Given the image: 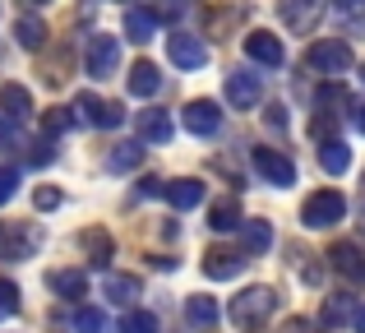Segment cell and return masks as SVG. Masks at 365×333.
<instances>
[{"mask_svg":"<svg viewBox=\"0 0 365 333\" xmlns=\"http://www.w3.org/2000/svg\"><path fill=\"white\" fill-rule=\"evenodd\" d=\"M342 217H347V199H342L338 190H319V195H310L301 204V222L310 227V232H329Z\"/></svg>","mask_w":365,"mask_h":333,"instance_id":"obj_1","label":"cell"},{"mask_svg":"<svg viewBox=\"0 0 365 333\" xmlns=\"http://www.w3.org/2000/svg\"><path fill=\"white\" fill-rule=\"evenodd\" d=\"M273 306H277L273 287H245L241 297L232 301V319H236L241 329H250V324H264V319L273 315Z\"/></svg>","mask_w":365,"mask_h":333,"instance_id":"obj_2","label":"cell"},{"mask_svg":"<svg viewBox=\"0 0 365 333\" xmlns=\"http://www.w3.org/2000/svg\"><path fill=\"white\" fill-rule=\"evenodd\" d=\"M120 65V37H88V51H83V70H88V79H107L111 70Z\"/></svg>","mask_w":365,"mask_h":333,"instance_id":"obj_3","label":"cell"},{"mask_svg":"<svg viewBox=\"0 0 365 333\" xmlns=\"http://www.w3.org/2000/svg\"><path fill=\"white\" fill-rule=\"evenodd\" d=\"M305 61L319 74H342V70H351V46L338 42V37H324V42H314L310 51H305Z\"/></svg>","mask_w":365,"mask_h":333,"instance_id":"obj_4","label":"cell"},{"mask_svg":"<svg viewBox=\"0 0 365 333\" xmlns=\"http://www.w3.org/2000/svg\"><path fill=\"white\" fill-rule=\"evenodd\" d=\"M250 163L268 185H296V163L287 153H277V148H250Z\"/></svg>","mask_w":365,"mask_h":333,"instance_id":"obj_5","label":"cell"},{"mask_svg":"<svg viewBox=\"0 0 365 333\" xmlns=\"http://www.w3.org/2000/svg\"><path fill=\"white\" fill-rule=\"evenodd\" d=\"M74 107H79V121H88V125H98V130H116L125 121L120 102H102V98H93V93H79Z\"/></svg>","mask_w":365,"mask_h":333,"instance_id":"obj_6","label":"cell"},{"mask_svg":"<svg viewBox=\"0 0 365 333\" xmlns=\"http://www.w3.org/2000/svg\"><path fill=\"white\" fill-rule=\"evenodd\" d=\"M180 125H185L190 135H217V130H222V111H217V102L195 98V102H185V111H180Z\"/></svg>","mask_w":365,"mask_h":333,"instance_id":"obj_7","label":"cell"},{"mask_svg":"<svg viewBox=\"0 0 365 333\" xmlns=\"http://www.w3.org/2000/svg\"><path fill=\"white\" fill-rule=\"evenodd\" d=\"M329 269L342 273L347 282H356V287H361V282H365V250H361L356 241H338L329 250Z\"/></svg>","mask_w":365,"mask_h":333,"instance_id":"obj_8","label":"cell"},{"mask_svg":"<svg viewBox=\"0 0 365 333\" xmlns=\"http://www.w3.org/2000/svg\"><path fill=\"white\" fill-rule=\"evenodd\" d=\"M245 56H250L255 65H268V70L287 61V51H282V37H273L268 28H255V33H245Z\"/></svg>","mask_w":365,"mask_h":333,"instance_id":"obj_9","label":"cell"},{"mask_svg":"<svg viewBox=\"0 0 365 333\" xmlns=\"http://www.w3.org/2000/svg\"><path fill=\"white\" fill-rule=\"evenodd\" d=\"M167 56H171V65H180V70H199V65L208 61V46L199 42L195 33H171L167 37Z\"/></svg>","mask_w":365,"mask_h":333,"instance_id":"obj_10","label":"cell"},{"mask_svg":"<svg viewBox=\"0 0 365 333\" xmlns=\"http://www.w3.org/2000/svg\"><path fill=\"white\" fill-rule=\"evenodd\" d=\"M259 98H264V83H259V74H250V70H232V74H227V102H232V107L255 111Z\"/></svg>","mask_w":365,"mask_h":333,"instance_id":"obj_11","label":"cell"},{"mask_svg":"<svg viewBox=\"0 0 365 333\" xmlns=\"http://www.w3.org/2000/svg\"><path fill=\"white\" fill-rule=\"evenodd\" d=\"M162 199H167L171 208H195L199 199H204V180L199 176H180V180H162Z\"/></svg>","mask_w":365,"mask_h":333,"instance_id":"obj_12","label":"cell"},{"mask_svg":"<svg viewBox=\"0 0 365 333\" xmlns=\"http://www.w3.org/2000/svg\"><path fill=\"white\" fill-rule=\"evenodd\" d=\"M79 245H83V260H88L93 269H107L111 255H116V241H111L107 227H88V232L79 236Z\"/></svg>","mask_w":365,"mask_h":333,"instance_id":"obj_13","label":"cell"},{"mask_svg":"<svg viewBox=\"0 0 365 333\" xmlns=\"http://www.w3.org/2000/svg\"><path fill=\"white\" fill-rule=\"evenodd\" d=\"M176 135V121H171V111H139V144H167V139Z\"/></svg>","mask_w":365,"mask_h":333,"instance_id":"obj_14","label":"cell"},{"mask_svg":"<svg viewBox=\"0 0 365 333\" xmlns=\"http://www.w3.org/2000/svg\"><path fill=\"white\" fill-rule=\"evenodd\" d=\"M241 269H245V255L241 250H217V245H213V250L204 255V273H208V278H217V282L236 278Z\"/></svg>","mask_w":365,"mask_h":333,"instance_id":"obj_15","label":"cell"},{"mask_svg":"<svg viewBox=\"0 0 365 333\" xmlns=\"http://www.w3.org/2000/svg\"><path fill=\"white\" fill-rule=\"evenodd\" d=\"M158 24H162V19L158 14H153V9H125V42H153V37H158Z\"/></svg>","mask_w":365,"mask_h":333,"instance_id":"obj_16","label":"cell"},{"mask_svg":"<svg viewBox=\"0 0 365 333\" xmlns=\"http://www.w3.org/2000/svg\"><path fill=\"white\" fill-rule=\"evenodd\" d=\"M0 111H5L9 121L33 116V93H28L24 83H0Z\"/></svg>","mask_w":365,"mask_h":333,"instance_id":"obj_17","label":"cell"},{"mask_svg":"<svg viewBox=\"0 0 365 333\" xmlns=\"http://www.w3.org/2000/svg\"><path fill=\"white\" fill-rule=\"evenodd\" d=\"M158 88H162V70L153 61H139L130 70V98H153Z\"/></svg>","mask_w":365,"mask_h":333,"instance_id":"obj_18","label":"cell"},{"mask_svg":"<svg viewBox=\"0 0 365 333\" xmlns=\"http://www.w3.org/2000/svg\"><path fill=\"white\" fill-rule=\"evenodd\" d=\"M46 287H51L56 297H83V292H88V278H83L79 269H51L46 273Z\"/></svg>","mask_w":365,"mask_h":333,"instance_id":"obj_19","label":"cell"},{"mask_svg":"<svg viewBox=\"0 0 365 333\" xmlns=\"http://www.w3.org/2000/svg\"><path fill=\"white\" fill-rule=\"evenodd\" d=\"M319 9H324V0H282V19L296 33H305V28L319 19Z\"/></svg>","mask_w":365,"mask_h":333,"instance_id":"obj_20","label":"cell"},{"mask_svg":"<svg viewBox=\"0 0 365 333\" xmlns=\"http://www.w3.org/2000/svg\"><path fill=\"white\" fill-rule=\"evenodd\" d=\"M139 292H143V282H139V278H130V273H111V278L102 282V297L116 301V306H130Z\"/></svg>","mask_w":365,"mask_h":333,"instance_id":"obj_21","label":"cell"},{"mask_svg":"<svg viewBox=\"0 0 365 333\" xmlns=\"http://www.w3.org/2000/svg\"><path fill=\"white\" fill-rule=\"evenodd\" d=\"M185 319H190L195 329H217L222 310H217L213 297H190V301H185Z\"/></svg>","mask_w":365,"mask_h":333,"instance_id":"obj_22","label":"cell"},{"mask_svg":"<svg viewBox=\"0 0 365 333\" xmlns=\"http://www.w3.org/2000/svg\"><path fill=\"white\" fill-rule=\"evenodd\" d=\"M319 167L329 171V176H342V171L351 167V148L342 144V139H324L319 144Z\"/></svg>","mask_w":365,"mask_h":333,"instance_id":"obj_23","label":"cell"},{"mask_svg":"<svg viewBox=\"0 0 365 333\" xmlns=\"http://www.w3.org/2000/svg\"><path fill=\"white\" fill-rule=\"evenodd\" d=\"M241 222L245 217H241V204H236V199H217V204L208 208V227H213V232H236Z\"/></svg>","mask_w":365,"mask_h":333,"instance_id":"obj_24","label":"cell"},{"mask_svg":"<svg viewBox=\"0 0 365 333\" xmlns=\"http://www.w3.org/2000/svg\"><path fill=\"white\" fill-rule=\"evenodd\" d=\"M14 37H19L24 51H42V46H46V24H42V19H33V14H24L14 24Z\"/></svg>","mask_w":365,"mask_h":333,"instance_id":"obj_25","label":"cell"},{"mask_svg":"<svg viewBox=\"0 0 365 333\" xmlns=\"http://www.w3.org/2000/svg\"><path fill=\"white\" fill-rule=\"evenodd\" d=\"M139 163H143V144H116L107 153V171H111V176H125V171H134Z\"/></svg>","mask_w":365,"mask_h":333,"instance_id":"obj_26","label":"cell"},{"mask_svg":"<svg viewBox=\"0 0 365 333\" xmlns=\"http://www.w3.org/2000/svg\"><path fill=\"white\" fill-rule=\"evenodd\" d=\"M241 245L250 255H264L268 245H273V227L259 222V217H250V222H241Z\"/></svg>","mask_w":365,"mask_h":333,"instance_id":"obj_27","label":"cell"},{"mask_svg":"<svg viewBox=\"0 0 365 333\" xmlns=\"http://www.w3.org/2000/svg\"><path fill=\"white\" fill-rule=\"evenodd\" d=\"M116 333H162V324H158V315H153V310H125Z\"/></svg>","mask_w":365,"mask_h":333,"instance_id":"obj_28","label":"cell"},{"mask_svg":"<svg viewBox=\"0 0 365 333\" xmlns=\"http://www.w3.org/2000/svg\"><path fill=\"white\" fill-rule=\"evenodd\" d=\"M70 125H74V111H65V107H51V111H42V135H46V139L65 135Z\"/></svg>","mask_w":365,"mask_h":333,"instance_id":"obj_29","label":"cell"},{"mask_svg":"<svg viewBox=\"0 0 365 333\" xmlns=\"http://www.w3.org/2000/svg\"><path fill=\"white\" fill-rule=\"evenodd\" d=\"M74 333H107V315L93 306H83L79 315H74Z\"/></svg>","mask_w":365,"mask_h":333,"instance_id":"obj_30","label":"cell"},{"mask_svg":"<svg viewBox=\"0 0 365 333\" xmlns=\"http://www.w3.org/2000/svg\"><path fill=\"white\" fill-rule=\"evenodd\" d=\"M347 315H351L347 297H329V301H324V324H329V329H342V324H347Z\"/></svg>","mask_w":365,"mask_h":333,"instance_id":"obj_31","label":"cell"},{"mask_svg":"<svg viewBox=\"0 0 365 333\" xmlns=\"http://www.w3.org/2000/svg\"><path fill=\"white\" fill-rule=\"evenodd\" d=\"M33 204L42 208V213H51V208H61V204H65V190H56V185H42V190H33Z\"/></svg>","mask_w":365,"mask_h":333,"instance_id":"obj_32","label":"cell"},{"mask_svg":"<svg viewBox=\"0 0 365 333\" xmlns=\"http://www.w3.org/2000/svg\"><path fill=\"white\" fill-rule=\"evenodd\" d=\"M28 163H33V167H51L56 163V144H51V139H37V144L28 148Z\"/></svg>","mask_w":365,"mask_h":333,"instance_id":"obj_33","label":"cell"},{"mask_svg":"<svg viewBox=\"0 0 365 333\" xmlns=\"http://www.w3.org/2000/svg\"><path fill=\"white\" fill-rule=\"evenodd\" d=\"M14 310H19V287H14V282H5V278H0V319H9Z\"/></svg>","mask_w":365,"mask_h":333,"instance_id":"obj_34","label":"cell"},{"mask_svg":"<svg viewBox=\"0 0 365 333\" xmlns=\"http://www.w3.org/2000/svg\"><path fill=\"white\" fill-rule=\"evenodd\" d=\"M14 195H19V171L14 167H0V208H5Z\"/></svg>","mask_w":365,"mask_h":333,"instance_id":"obj_35","label":"cell"},{"mask_svg":"<svg viewBox=\"0 0 365 333\" xmlns=\"http://www.w3.org/2000/svg\"><path fill=\"white\" fill-rule=\"evenodd\" d=\"M139 195H143V199H158V195H162V180H158V176H143V180H139Z\"/></svg>","mask_w":365,"mask_h":333,"instance_id":"obj_36","label":"cell"},{"mask_svg":"<svg viewBox=\"0 0 365 333\" xmlns=\"http://www.w3.org/2000/svg\"><path fill=\"white\" fill-rule=\"evenodd\" d=\"M282 111H287V107H277V102H273V107H268V125H287Z\"/></svg>","mask_w":365,"mask_h":333,"instance_id":"obj_37","label":"cell"},{"mask_svg":"<svg viewBox=\"0 0 365 333\" xmlns=\"http://www.w3.org/2000/svg\"><path fill=\"white\" fill-rule=\"evenodd\" d=\"M0 144H5V148L14 144V130H9V121H0Z\"/></svg>","mask_w":365,"mask_h":333,"instance_id":"obj_38","label":"cell"},{"mask_svg":"<svg viewBox=\"0 0 365 333\" xmlns=\"http://www.w3.org/2000/svg\"><path fill=\"white\" fill-rule=\"evenodd\" d=\"M282 333H305V319H292V324H287Z\"/></svg>","mask_w":365,"mask_h":333,"instance_id":"obj_39","label":"cell"},{"mask_svg":"<svg viewBox=\"0 0 365 333\" xmlns=\"http://www.w3.org/2000/svg\"><path fill=\"white\" fill-rule=\"evenodd\" d=\"M351 324H356V333H365V306L356 310V319H351Z\"/></svg>","mask_w":365,"mask_h":333,"instance_id":"obj_40","label":"cell"},{"mask_svg":"<svg viewBox=\"0 0 365 333\" xmlns=\"http://www.w3.org/2000/svg\"><path fill=\"white\" fill-rule=\"evenodd\" d=\"M333 5H342V9H351V5H361V0H333Z\"/></svg>","mask_w":365,"mask_h":333,"instance_id":"obj_41","label":"cell"},{"mask_svg":"<svg viewBox=\"0 0 365 333\" xmlns=\"http://www.w3.org/2000/svg\"><path fill=\"white\" fill-rule=\"evenodd\" d=\"M356 125H361V130H365V107H361V111H356Z\"/></svg>","mask_w":365,"mask_h":333,"instance_id":"obj_42","label":"cell"},{"mask_svg":"<svg viewBox=\"0 0 365 333\" xmlns=\"http://www.w3.org/2000/svg\"><path fill=\"white\" fill-rule=\"evenodd\" d=\"M28 5H51V0H28Z\"/></svg>","mask_w":365,"mask_h":333,"instance_id":"obj_43","label":"cell"},{"mask_svg":"<svg viewBox=\"0 0 365 333\" xmlns=\"http://www.w3.org/2000/svg\"><path fill=\"white\" fill-rule=\"evenodd\" d=\"M176 5H190V0H176Z\"/></svg>","mask_w":365,"mask_h":333,"instance_id":"obj_44","label":"cell"},{"mask_svg":"<svg viewBox=\"0 0 365 333\" xmlns=\"http://www.w3.org/2000/svg\"><path fill=\"white\" fill-rule=\"evenodd\" d=\"M361 79H365V70H361Z\"/></svg>","mask_w":365,"mask_h":333,"instance_id":"obj_45","label":"cell"}]
</instances>
